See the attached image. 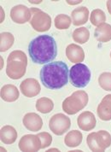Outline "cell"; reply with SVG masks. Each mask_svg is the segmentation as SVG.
Wrapping results in <instances>:
<instances>
[{"mask_svg": "<svg viewBox=\"0 0 111 152\" xmlns=\"http://www.w3.org/2000/svg\"><path fill=\"white\" fill-rule=\"evenodd\" d=\"M28 52L34 63L45 64L51 62L57 56V45L50 35H39L29 43Z\"/></svg>", "mask_w": 111, "mask_h": 152, "instance_id": "6da1fadb", "label": "cell"}, {"mask_svg": "<svg viewBox=\"0 0 111 152\" xmlns=\"http://www.w3.org/2000/svg\"><path fill=\"white\" fill-rule=\"evenodd\" d=\"M39 77L43 85L50 90H59L69 81V70L68 65L62 61L51 62L43 66Z\"/></svg>", "mask_w": 111, "mask_h": 152, "instance_id": "7a4b0ae2", "label": "cell"}, {"mask_svg": "<svg viewBox=\"0 0 111 152\" xmlns=\"http://www.w3.org/2000/svg\"><path fill=\"white\" fill-rule=\"evenodd\" d=\"M28 57L21 50L12 51L7 59L6 75L12 80H19L26 74Z\"/></svg>", "mask_w": 111, "mask_h": 152, "instance_id": "3957f363", "label": "cell"}, {"mask_svg": "<svg viewBox=\"0 0 111 152\" xmlns=\"http://www.w3.org/2000/svg\"><path fill=\"white\" fill-rule=\"evenodd\" d=\"M88 104V95L85 91H76L63 102V110L68 115H75Z\"/></svg>", "mask_w": 111, "mask_h": 152, "instance_id": "277c9868", "label": "cell"}, {"mask_svg": "<svg viewBox=\"0 0 111 152\" xmlns=\"http://www.w3.org/2000/svg\"><path fill=\"white\" fill-rule=\"evenodd\" d=\"M91 73L89 68L83 63H76L69 71L71 84L77 88L85 87L91 80Z\"/></svg>", "mask_w": 111, "mask_h": 152, "instance_id": "5b68a950", "label": "cell"}, {"mask_svg": "<svg viewBox=\"0 0 111 152\" xmlns=\"http://www.w3.org/2000/svg\"><path fill=\"white\" fill-rule=\"evenodd\" d=\"M86 143L91 151H105L111 145V135L104 130L91 132L86 138Z\"/></svg>", "mask_w": 111, "mask_h": 152, "instance_id": "8992f818", "label": "cell"}, {"mask_svg": "<svg viewBox=\"0 0 111 152\" xmlns=\"http://www.w3.org/2000/svg\"><path fill=\"white\" fill-rule=\"evenodd\" d=\"M30 10L32 17L29 22L35 31L43 33L51 28V17L50 15L42 11L39 8H31Z\"/></svg>", "mask_w": 111, "mask_h": 152, "instance_id": "52a82bcc", "label": "cell"}, {"mask_svg": "<svg viewBox=\"0 0 111 152\" xmlns=\"http://www.w3.org/2000/svg\"><path fill=\"white\" fill-rule=\"evenodd\" d=\"M71 126L70 118L62 113L54 115L49 121V127L50 131L57 136H61L69 130Z\"/></svg>", "mask_w": 111, "mask_h": 152, "instance_id": "ba28073f", "label": "cell"}, {"mask_svg": "<svg viewBox=\"0 0 111 152\" xmlns=\"http://www.w3.org/2000/svg\"><path fill=\"white\" fill-rule=\"evenodd\" d=\"M19 149L24 152L39 151L41 149V140L37 135H24L19 141Z\"/></svg>", "mask_w": 111, "mask_h": 152, "instance_id": "9c48e42d", "label": "cell"}, {"mask_svg": "<svg viewBox=\"0 0 111 152\" xmlns=\"http://www.w3.org/2000/svg\"><path fill=\"white\" fill-rule=\"evenodd\" d=\"M31 17V10L26 5L18 4L14 6L10 10V18L15 23L24 24L28 21H30Z\"/></svg>", "mask_w": 111, "mask_h": 152, "instance_id": "30bf717a", "label": "cell"}, {"mask_svg": "<svg viewBox=\"0 0 111 152\" xmlns=\"http://www.w3.org/2000/svg\"><path fill=\"white\" fill-rule=\"evenodd\" d=\"M21 93L27 97H34L39 94L41 87L39 81L34 78L24 80L20 85Z\"/></svg>", "mask_w": 111, "mask_h": 152, "instance_id": "8fae6325", "label": "cell"}, {"mask_svg": "<svg viewBox=\"0 0 111 152\" xmlns=\"http://www.w3.org/2000/svg\"><path fill=\"white\" fill-rule=\"evenodd\" d=\"M77 123L81 130L88 132L95 128L97 120L93 113H91V111H85L79 115L77 119Z\"/></svg>", "mask_w": 111, "mask_h": 152, "instance_id": "7c38bea8", "label": "cell"}, {"mask_svg": "<svg viewBox=\"0 0 111 152\" xmlns=\"http://www.w3.org/2000/svg\"><path fill=\"white\" fill-rule=\"evenodd\" d=\"M24 126L31 132L40 131L43 126L42 118L36 113H28L23 117Z\"/></svg>", "mask_w": 111, "mask_h": 152, "instance_id": "4fadbf2b", "label": "cell"}, {"mask_svg": "<svg viewBox=\"0 0 111 152\" xmlns=\"http://www.w3.org/2000/svg\"><path fill=\"white\" fill-rule=\"evenodd\" d=\"M66 56L73 63H81L85 59L84 50L76 44H70L66 48Z\"/></svg>", "mask_w": 111, "mask_h": 152, "instance_id": "5bb4252c", "label": "cell"}, {"mask_svg": "<svg viewBox=\"0 0 111 152\" xmlns=\"http://www.w3.org/2000/svg\"><path fill=\"white\" fill-rule=\"evenodd\" d=\"M97 115L102 121H108L111 120V94H108L103 98L97 106Z\"/></svg>", "mask_w": 111, "mask_h": 152, "instance_id": "9a60e30c", "label": "cell"}, {"mask_svg": "<svg viewBox=\"0 0 111 152\" xmlns=\"http://www.w3.org/2000/svg\"><path fill=\"white\" fill-rule=\"evenodd\" d=\"M72 21L74 26H81L85 24L89 18V10L85 6L74 9L71 13Z\"/></svg>", "mask_w": 111, "mask_h": 152, "instance_id": "2e32d148", "label": "cell"}, {"mask_svg": "<svg viewBox=\"0 0 111 152\" xmlns=\"http://www.w3.org/2000/svg\"><path fill=\"white\" fill-rule=\"evenodd\" d=\"M0 96H1V98L4 101L12 103V102L16 101L19 98L20 93H19V91H18L17 87L15 86L9 84V85L4 86L1 88Z\"/></svg>", "mask_w": 111, "mask_h": 152, "instance_id": "e0dca14e", "label": "cell"}, {"mask_svg": "<svg viewBox=\"0 0 111 152\" xmlns=\"http://www.w3.org/2000/svg\"><path fill=\"white\" fill-rule=\"evenodd\" d=\"M94 36L97 41L107 43L111 40V25L103 23L99 25L94 31Z\"/></svg>", "mask_w": 111, "mask_h": 152, "instance_id": "ac0fdd59", "label": "cell"}, {"mask_svg": "<svg viewBox=\"0 0 111 152\" xmlns=\"http://www.w3.org/2000/svg\"><path fill=\"white\" fill-rule=\"evenodd\" d=\"M0 138L4 144L12 145L17 138V132L12 126H4L0 130Z\"/></svg>", "mask_w": 111, "mask_h": 152, "instance_id": "d6986e66", "label": "cell"}, {"mask_svg": "<svg viewBox=\"0 0 111 152\" xmlns=\"http://www.w3.org/2000/svg\"><path fill=\"white\" fill-rule=\"evenodd\" d=\"M83 139L82 133L80 131L73 130L70 131L64 138V143L68 147L70 148H74L81 144Z\"/></svg>", "mask_w": 111, "mask_h": 152, "instance_id": "ffe728a7", "label": "cell"}, {"mask_svg": "<svg viewBox=\"0 0 111 152\" xmlns=\"http://www.w3.org/2000/svg\"><path fill=\"white\" fill-rule=\"evenodd\" d=\"M54 103L48 97H40L36 102V110L42 114H48L53 110Z\"/></svg>", "mask_w": 111, "mask_h": 152, "instance_id": "44dd1931", "label": "cell"}, {"mask_svg": "<svg viewBox=\"0 0 111 152\" xmlns=\"http://www.w3.org/2000/svg\"><path fill=\"white\" fill-rule=\"evenodd\" d=\"M0 42H1L0 51L1 52L7 51L8 50L11 48V46L14 45V35L12 34L11 33H9V32L1 33V34H0Z\"/></svg>", "mask_w": 111, "mask_h": 152, "instance_id": "7402d4cb", "label": "cell"}, {"mask_svg": "<svg viewBox=\"0 0 111 152\" xmlns=\"http://www.w3.org/2000/svg\"><path fill=\"white\" fill-rule=\"evenodd\" d=\"M73 39L78 44H85L89 40L90 32L86 28H76L73 33Z\"/></svg>", "mask_w": 111, "mask_h": 152, "instance_id": "603a6c76", "label": "cell"}, {"mask_svg": "<svg viewBox=\"0 0 111 152\" xmlns=\"http://www.w3.org/2000/svg\"><path fill=\"white\" fill-rule=\"evenodd\" d=\"M72 23V18H70L68 15L60 14L57 15L55 18V27L59 30L69 28Z\"/></svg>", "mask_w": 111, "mask_h": 152, "instance_id": "cb8c5ba5", "label": "cell"}, {"mask_svg": "<svg viewBox=\"0 0 111 152\" xmlns=\"http://www.w3.org/2000/svg\"><path fill=\"white\" fill-rule=\"evenodd\" d=\"M91 22L93 26L98 27L99 25L105 23L106 21V15L104 11L100 9H96L93 10L91 13L90 17Z\"/></svg>", "mask_w": 111, "mask_h": 152, "instance_id": "d4e9b609", "label": "cell"}, {"mask_svg": "<svg viewBox=\"0 0 111 152\" xmlns=\"http://www.w3.org/2000/svg\"><path fill=\"white\" fill-rule=\"evenodd\" d=\"M98 84L104 91H111V73L104 72L98 77Z\"/></svg>", "mask_w": 111, "mask_h": 152, "instance_id": "484cf974", "label": "cell"}, {"mask_svg": "<svg viewBox=\"0 0 111 152\" xmlns=\"http://www.w3.org/2000/svg\"><path fill=\"white\" fill-rule=\"evenodd\" d=\"M38 136L40 138V140H41V149H45L51 145L52 137L50 133L46 132H43L38 133Z\"/></svg>", "mask_w": 111, "mask_h": 152, "instance_id": "4316f807", "label": "cell"}, {"mask_svg": "<svg viewBox=\"0 0 111 152\" xmlns=\"http://www.w3.org/2000/svg\"><path fill=\"white\" fill-rule=\"evenodd\" d=\"M82 1L81 0H79V1H69L67 0V3L70 4V5H74V4H80Z\"/></svg>", "mask_w": 111, "mask_h": 152, "instance_id": "83f0119b", "label": "cell"}, {"mask_svg": "<svg viewBox=\"0 0 111 152\" xmlns=\"http://www.w3.org/2000/svg\"><path fill=\"white\" fill-rule=\"evenodd\" d=\"M0 10H1V23H2L4 20V9L2 6L0 7Z\"/></svg>", "mask_w": 111, "mask_h": 152, "instance_id": "f1b7e54d", "label": "cell"}, {"mask_svg": "<svg viewBox=\"0 0 111 152\" xmlns=\"http://www.w3.org/2000/svg\"><path fill=\"white\" fill-rule=\"evenodd\" d=\"M106 5H107V9H108V11H109V13L111 15V0L107 1V4H106Z\"/></svg>", "mask_w": 111, "mask_h": 152, "instance_id": "f546056e", "label": "cell"}, {"mask_svg": "<svg viewBox=\"0 0 111 152\" xmlns=\"http://www.w3.org/2000/svg\"><path fill=\"white\" fill-rule=\"evenodd\" d=\"M4 68V59L3 57H1V69Z\"/></svg>", "mask_w": 111, "mask_h": 152, "instance_id": "4dcf8cb0", "label": "cell"}, {"mask_svg": "<svg viewBox=\"0 0 111 152\" xmlns=\"http://www.w3.org/2000/svg\"><path fill=\"white\" fill-rule=\"evenodd\" d=\"M59 151V150H57V149H50V150H48L47 151Z\"/></svg>", "mask_w": 111, "mask_h": 152, "instance_id": "1f68e13d", "label": "cell"}, {"mask_svg": "<svg viewBox=\"0 0 111 152\" xmlns=\"http://www.w3.org/2000/svg\"><path fill=\"white\" fill-rule=\"evenodd\" d=\"M30 3H32V4H40L41 3V1H39V2H36V1H29Z\"/></svg>", "mask_w": 111, "mask_h": 152, "instance_id": "d6a6232c", "label": "cell"}, {"mask_svg": "<svg viewBox=\"0 0 111 152\" xmlns=\"http://www.w3.org/2000/svg\"><path fill=\"white\" fill-rule=\"evenodd\" d=\"M110 57H111V52H110Z\"/></svg>", "mask_w": 111, "mask_h": 152, "instance_id": "836d02e7", "label": "cell"}]
</instances>
